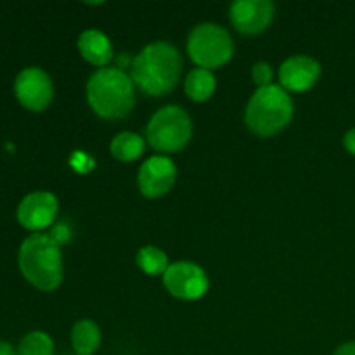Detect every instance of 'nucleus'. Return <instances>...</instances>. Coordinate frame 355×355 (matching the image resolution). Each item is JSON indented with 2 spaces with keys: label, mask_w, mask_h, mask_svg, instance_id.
<instances>
[{
  "label": "nucleus",
  "mask_w": 355,
  "mask_h": 355,
  "mask_svg": "<svg viewBox=\"0 0 355 355\" xmlns=\"http://www.w3.org/2000/svg\"><path fill=\"white\" fill-rule=\"evenodd\" d=\"M78 51L87 62L99 68H106L107 62L113 59V45L110 37L101 30L90 28L78 37Z\"/></svg>",
  "instance_id": "ddd939ff"
},
{
  "label": "nucleus",
  "mask_w": 355,
  "mask_h": 355,
  "mask_svg": "<svg viewBox=\"0 0 355 355\" xmlns=\"http://www.w3.org/2000/svg\"><path fill=\"white\" fill-rule=\"evenodd\" d=\"M144 148V139L141 135L134 134V132H120V134L114 135L110 144V151L113 158L123 163L135 162L137 158H141Z\"/></svg>",
  "instance_id": "dca6fc26"
},
{
  "label": "nucleus",
  "mask_w": 355,
  "mask_h": 355,
  "mask_svg": "<svg viewBox=\"0 0 355 355\" xmlns=\"http://www.w3.org/2000/svg\"><path fill=\"white\" fill-rule=\"evenodd\" d=\"M182 71L180 52L168 42L146 45L130 64V78L148 96H166L175 89Z\"/></svg>",
  "instance_id": "f257e3e1"
},
{
  "label": "nucleus",
  "mask_w": 355,
  "mask_h": 355,
  "mask_svg": "<svg viewBox=\"0 0 355 355\" xmlns=\"http://www.w3.org/2000/svg\"><path fill=\"white\" fill-rule=\"evenodd\" d=\"M58 198L49 191H35L26 194L17 207V222L28 231H42L54 222L58 215Z\"/></svg>",
  "instance_id": "9d476101"
},
{
  "label": "nucleus",
  "mask_w": 355,
  "mask_h": 355,
  "mask_svg": "<svg viewBox=\"0 0 355 355\" xmlns=\"http://www.w3.org/2000/svg\"><path fill=\"white\" fill-rule=\"evenodd\" d=\"M177 179L175 163L166 156H151L137 173V186L142 196L156 200L168 193Z\"/></svg>",
  "instance_id": "1a4fd4ad"
},
{
  "label": "nucleus",
  "mask_w": 355,
  "mask_h": 355,
  "mask_svg": "<svg viewBox=\"0 0 355 355\" xmlns=\"http://www.w3.org/2000/svg\"><path fill=\"white\" fill-rule=\"evenodd\" d=\"M163 284L172 297L179 300H198L208 291V276L194 262L180 260V262L170 263L166 272L163 274Z\"/></svg>",
  "instance_id": "0eeeda50"
},
{
  "label": "nucleus",
  "mask_w": 355,
  "mask_h": 355,
  "mask_svg": "<svg viewBox=\"0 0 355 355\" xmlns=\"http://www.w3.org/2000/svg\"><path fill=\"white\" fill-rule=\"evenodd\" d=\"M87 101L97 116L121 120L135 104V85L121 68H99L87 82Z\"/></svg>",
  "instance_id": "f03ea898"
},
{
  "label": "nucleus",
  "mask_w": 355,
  "mask_h": 355,
  "mask_svg": "<svg viewBox=\"0 0 355 355\" xmlns=\"http://www.w3.org/2000/svg\"><path fill=\"white\" fill-rule=\"evenodd\" d=\"M17 355H54V342L45 331H31L19 342Z\"/></svg>",
  "instance_id": "a211bd4d"
},
{
  "label": "nucleus",
  "mask_w": 355,
  "mask_h": 355,
  "mask_svg": "<svg viewBox=\"0 0 355 355\" xmlns=\"http://www.w3.org/2000/svg\"><path fill=\"white\" fill-rule=\"evenodd\" d=\"M187 54L198 68H220L231 61L234 42L224 26L215 23H201L191 30L187 38Z\"/></svg>",
  "instance_id": "423d86ee"
},
{
  "label": "nucleus",
  "mask_w": 355,
  "mask_h": 355,
  "mask_svg": "<svg viewBox=\"0 0 355 355\" xmlns=\"http://www.w3.org/2000/svg\"><path fill=\"white\" fill-rule=\"evenodd\" d=\"M231 23L239 33L259 35L274 19V3L270 0H238L229 7Z\"/></svg>",
  "instance_id": "9b49d317"
},
{
  "label": "nucleus",
  "mask_w": 355,
  "mask_h": 355,
  "mask_svg": "<svg viewBox=\"0 0 355 355\" xmlns=\"http://www.w3.org/2000/svg\"><path fill=\"white\" fill-rule=\"evenodd\" d=\"M252 78L255 82V85L259 89L262 87H269L272 85V78H274V71H272V66L266 61H260L257 62L255 66L252 68Z\"/></svg>",
  "instance_id": "6ab92c4d"
},
{
  "label": "nucleus",
  "mask_w": 355,
  "mask_h": 355,
  "mask_svg": "<svg viewBox=\"0 0 355 355\" xmlns=\"http://www.w3.org/2000/svg\"><path fill=\"white\" fill-rule=\"evenodd\" d=\"M101 345V329L90 319H82L71 329V347L76 355H92Z\"/></svg>",
  "instance_id": "2eb2a0df"
},
{
  "label": "nucleus",
  "mask_w": 355,
  "mask_h": 355,
  "mask_svg": "<svg viewBox=\"0 0 355 355\" xmlns=\"http://www.w3.org/2000/svg\"><path fill=\"white\" fill-rule=\"evenodd\" d=\"M319 76L321 64L311 55H291L279 68V82L286 92H305L318 83Z\"/></svg>",
  "instance_id": "f8f14e48"
},
{
  "label": "nucleus",
  "mask_w": 355,
  "mask_h": 355,
  "mask_svg": "<svg viewBox=\"0 0 355 355\" xmlns=\"http://www.w3.org/2000/svg\"><path fill=\"white\" fill-rule=\"evenodd\" d=\"M293 101L281 85L257 89L245 110V123L253 134L270 137L279 134L293 120Z\"/></svg>",
  "instance_id": "20e7f679"
},
{
  "label": "nucleus",
  "mask_w": 355,
  "mask_h": 355,
  "mask_svg": "<svg viewBox=\"0 0 355 355\" xmlns=\"http://www.w3.org/2000/svg\"><path fill=\"white\" fill-rule=\"evenodd\" d=\"M333 355H355V342L342 343Z\"/></svg>",
  "instance_id": "412c9836"
},
{
  "label": "nucleus",
  "mask_w": 355,
  "mask_h": 355,
  "mask_svg": "<svg viewBox=\"0 0 355 355\" xmlns=\"http://www.w3.org/2000/svg\"><path fill=\"white\" fill-rule=\"evenodd\" d=\"M217 87V80L211 69L194 68L187 73L186 82H184V90L187 97L194 103H205L210 99Z\"/></svg>",
  "instance_id": "4468645a"
},
{
  "label": "nucleus",
  "mask_w": 355,
  "mask_h": 355,
  "mask_svg": "<svg viewBox=\"0 0 355 355\" xmlns=\"http://www.w3.org/2000/svg\"><path fill=\"white\" fill-rule=\"evenodd\" d=\"M0 355H17V352L12 349V345H10V343L0 340Z\"/></svg>",
  "instance_id": "4be33fe9"
},
{
  "label": "nucleus",
  "mask_w": 355,
  "mask_h": 355,
  "mask_svg": "<svg viewBox=\"0 0 355 355\" xmlns=\"http://www.w3.org/2000/svg\"><path fill=\"white\" fill-rule=\"evenodd\" d=\"M343 146H345V149L350 155L355 156V128H350V130L347 132L345 137H343Z\"/></svg>",
  "instance_id": "aec40b11"
},
{
  "label": "nucleus",
  "mask_w": 355,
  "mask_h": 355,
  "mask_svg": "<svg viewBox=\"0 0 355 355\" xmlns=\"http://www.w3.org/2000/svg\"><path fill=\"white\" fill-rule=\"evenodd\" d=\"M14 94L21 106L40 113L51 104L54 97V87L47 73L37 66L24 68L14 80Z\"/></svg>",
  "instance_id": "6e6552de"
},
{
  "label": "nucleus",
  "mask_w": 355,
  "mask_h": 355,
  "mask_svg": "<svg viewBox=\"0 0 355 355\" xmlns=\"http://www.w3.org/2000/svg\"><path fill=\"white\" fill-rule=\"evenodd\" d=\"M24 279L40 291L58 290L62 281L61 245L51 234L35 232L28 236L17 255Z\"/></svg>",
  "instance_id": "7ed1b4c3"
},
{
  "label": "nucleus",
  "mask_w": 355,
  "mask_h": 355,
  "mask_svg": "<svg viewBox=\"0 0 355 355\" xmlns=\"http://www.w3.org/2000/svg\"><path fill=\"white\" fill-rule=\"evenodd\" d=\"M193 135V121L186 110L168 104L156 111L146 128L149 146L158 153H179Z\"/></svg>",
  "instance_id": "39448f33"
},
{
  "label": "nucleus",
  "mask_w": 355,
  "mask_h": 355,
  "mask_svg": "<svg viewBox=\"0 0 355 355\" xmlns=\"http://www.w3.org/2000/svg\"><path fill=\"white\" fill-rule=\"evenodd\" d=\"M139 269L148 276H163L170 267L168 257L158 246H144L137 252L135 257Z\"/></svg>",
  "instance_id": "f3484780"
}]
</instances>
